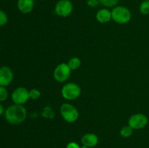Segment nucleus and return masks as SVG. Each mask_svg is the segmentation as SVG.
<instances>
[{"mask_svg": "<svg viewBox=\"0 0 149 148\" xmlns=\"http://www.w3.org/2000/svg\"><path fill=\"white\" fill-rule=\"evenodd\" d=\"M112 20L120 25L126 24L130 21L132 13L127 7L125 6L116 5L111 10Z\"/></svg>", "mask_w": 149, "mask_h": 148, "instance_id": "f03ea898", "label": "nucleus"}, {"mask_svg": "<svg viewBox=\"0 0 149 148\" xmlns=\"http://www.w3.org/2000/svg\"><path fill=\"white\" fill-rule=\"evenodd\" d=\"M98 1L99 3H100L102 5L106 7V8H109V7L113 8L117 5L119 0H98Z\"/></svg>", "mask_w": 149, "mask_h": 148, "instance_id": "dca6fc26", "label": "nucleus"}, {"mask_svg": "<svg viewBox=\"0 0 149 148\" xmlns=\"http://www.w3.org/2000/svg\"><path fill=\"white\" fill-rule=\"evenodd\" d=\"M139 11L143 15H149V0H145L141 3L139 7Z\"/></svg>", "mask_w": 149, "mask_h": 148, "instance_id": "2eb2a0df", "label": "nucleus"}, {"mask_svg": "<svg viewBox=\"0 0 149 148\" xmlns=\"http://www.w3.org/2000/svg\"><path fill=\"white\" fill-rule=\"evenodd\" d=\"M34 0H17V7L23 14H28L34 8Z\"/></svg>", "mask_w": 149, "mask_h": 148, "instance_id": "f8f14e48", "label": "nucleus"}, {"mask_svg": "<svg viewBox=\"0 0 149 148\" xmlns=\"http://www.w3.org/2000/svg\"><path fill=\"white\" fill-rule=\"evenodd\" d=\"M4 117L6 120L10 124H20L27 117V110L23 105L13 104L6 109Z\"/></svg>", "mask_w": 149, "mask_h": 148, "instance_id": "f257e3e1", "label": "nucleus"}, {"mask_svg": "<svg viewBox=\"0 0 149 148\" xmlns=\"http://www.w3.org/2000/svg\"><path fill=\"white\" fill-rule=\"evenodd\" d=\"M81 145L88 148H93L97 146L99 142V138L95 133H87L81 136Z\"/></svg>", "mask_w": 149, "mask_h": 148, "instance_id": "9d476101", "label": "nucleus"}, {"mask_svg": "<svg viewBox=\"0 0 149 148\" xmlns=\"http://www.w3.org/2000/svg\"><path fill=\"white\" fill-rule=\"evenodd\" d=\"M60 113L61 117L67 123H74L79 118L78 110L70 103H63L60 107Z\"/></svg>", "mask_w": 149, "mask_h": 148, "instance_id": "20e7f679", "label": "nucleus"}, {"mask_svg": "<svg viewBox=\"0 0 149 148\" xmlns=\"http://www.w3.org/2000/svg\"><path fill=\"white\" fill-rule=\"evenodd\" d=\"M74 6L70 0H59L55 6V12L59 17H66L72 13Z\"/></svg>", "mask_w": 149, "mask_h": 148, "instance_id": "0eeeda50", "label": "nucleus"}, {"mask_svg": "<svg viewBox=\"0 0 149 148\" xmlns=\"http://www.w3.org/2000/svg\"><path fill=\"white\" fill-rule=\"evenodd\" d=\"M41 97V92L37 89H32L29 90V97L33 100H38Z\"/></svg>", "mask_w": 149, "mask_h": 148, "instance_id": "f3484780", "label": "nucleus"}, {"mask_svg": "<svg viewBox=\"0 0 149 148\" xmlns=\"http://www.w3.org/2000/svg\"><path fill=\"white\" fill-rule=\"evenodd\" d=\"M11 98L14 104L23 105L30 99L29 91L25 87H17L12 93Z\"/></svg>", "mask_w": 149, "mask_h": 148, "instance_id": "6e6552de", "label": "nucleus"}, {"mask_svg": "<svg viewBox=\"0 0 149 148\" xmlns=\"http://www.w3.org/2000/svg\"><path fill=\"white\" fill-rule=\"evenodd\" d=\"M67 64L69 66V68H71V71H76V70L79 69L80 68V66L81 65V61L79 57H71L68 60Z\"/></svg>", "mask_w": 149, "mask_h": 148, "instance_id": "ddd939ff", "label": "nucleus"}, {"mask_svg": "<svg viewBox=\"0 0 149 148\" xmlns=\"http://www.w3.org/2000/svg\"><path fill=\"white\" fill-rule=\"evenodd\" d=\"M149 120L143 113H135L132 115L128 120V125L133 130H140L145 128L148 123Z\"/></svg>", "mask_w": 149, "mask_h": 148, "instance_id": "423d86ee", "label": "nucleus"}, {"mask_svg": "<svg viewBox=\"0 0 149 148\" xmlns=\"http://www.w3.org/2000/svg\"><path fill=\"white\" fill-rule=\"evenodd\" d=\"M121 136L123 138H129L133 133V129L127 125V126H125L120 129V131H119Z\"/></svg>", "mask_w": 149, "mask_h": 148, "instance_id": "4468645a", "label": "nucleus"}, {"mask_svg": "<svg viewBox=\"0 0 149 148\" xmlns=\"http://www.w3.org/2000/svg\"><path fill=\"white\" fill-rule=\"evenodd\" d=\"M81 148H88V147H87L86 146H84V145H81Z\"/></svg>", "mask_w": 149, "mask_h": 148, "instance_id": "5701e85b", "label": "nucleus"}, {"mask_svg": "<svg viewBox=\"0 0 149 148\" xmlns=\"http://www.w3.org/2000/svg\"><path fill=\"white\" fill-rule=\"evenodd\" d=\"M95 17L97 21L102 24L109 23L112 20L111 10H109L108 8L100 9L96 12Z\"/></svg>", "mask_w": 149, "mask_h": 148, "instance_id": "9b49d317", "label": "nucleus"}, {"mask_svg": "<svg viewBox=\"0 0 149 148\" xmlns=\"http://www.w3.org/2000/svg\"><path fill=\"white\" fill-rule=\"evenodd\" d=\"M143 1H145V0H143Z\"/></svg>", "mask_w": 149, "mask_h": 148, "instance_id": "b1692460", "label": "nucleus"}, {"mask_svg": "<svg viewBox=\"0 0 149 148\" xmlns=\"http://www.w3.org/2000/svg\"><path fill=\"white\" fill-rule=\"evenodd\" d=\"M81 87L76 83H67L61 89L62 97L68 101H74L78 99L81 95Z\"/></svg>", "mask_w": 149, "mask_h": 148, "instance_id": "7ed1b4c3", "label": "nucleus"}, {"mask_svg": "<svg viewBox=\"0 0 149 148\" xmlns=\"http://www.w3.org/2000/svg\"><path fill=\"white\" fill-rule=\"evenodd\" d=\"M4 106L2 105V104L0 103V116L1 115L3 114V113H4Z\"/></svg>", "mask_w": 149, "mask_h": 148, "instance_id": "4be33fe9", "label": "nucleus"}, {"mask_svg": "<svg viewBox=\"0 0 149 148\" xmlns=\"http://www.w3.org/2000/svg\"><path fill=\"white\" fill-rule=\"evenodd\" d=\"M8 97V91L6 88L2 86H0V102L5 101Z\"/></svg>", "mask_w": 149, "mask_h": 148, "instance_id": "6ab92c4d", "label": "nucleus"}, {"mask_svg": "<svg viewBox=\"0 0 149 148\" xmlns=\"http://www.w3.org/2000/svg\"><path fill=\"white\" fill-rule=\"evenodd\" d=\"M14 75L11 68L7 66H2L0 68V86H7L13 81Z\"/></svg>", "mask_w": 149, "mask_h": 148, "instance_id": "1a4fd4ad", "label": "nucleus"}, {"mask_svg": "<svg viewBox=\"0 0 149 148\" xmlns=\"http://www.w3.org/2000/svg\"><path fill=\"white\" fill-rule=\"evenodd\" d=\"M99 4L98 0H88L87 1V4L91 7H95Z\"/></svg>", "mask_w": 149, "mask_h": 148, "instance_id": "412c9836", "label": "nucleus"}, {"mask_svg": "<svg viewBox=\"0 0 149 148\" xmlns=\"http://www.w3.org/2000/svg\"><path fill=\"white\" fill-rule=\"evenodd\" d=\"M65 148H81V147L78 143L75 142H71L67 144Z\"/></svg>", "mask_w": 149, "mask_h": 148, "instance_id": "aec40b11", "label": "nucleus"}, {"mask_svg": "<svg viewBox=\"0 0 149 148\" xmlns=\"http://www.w3.org/2000/svg\"><path fill=\"white\" fill-rule=\"evenodd\" d=\"M8 22V16L3 10H0V27L5 26Z\"/></svg>", "mask_w": 149, "mask_h": 148, "instance_id": "a211bd4d", "label": "nucleus"}, {"mask_svg": "<svg viewBox=\"0 0 149 148\" xmlns=\"http://www.w3.org/2000/svg\"><path fill=\"white\" fill-rule=\"evenodd\" d=\"M71 70L67 63H61L55 67L53 71V77L59 83L65 82L70 78Z\"/></svg>", "mask_w": 149, "mask_h": 148, "instance_id": "39448f33", "label": "nucleus"}]
</instances>
